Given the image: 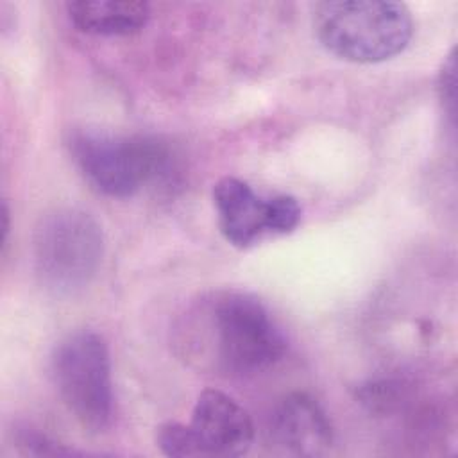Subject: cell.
Instances as JSON below:
<instances>
[{
  "mask_svg": "<svg viewBox=\"0 0 458 458\" xmlns=\"http://www.w3.org/2000/svg\"><path fill=\"white\" fill-rule=\"evenodd\" d=\"M213 200L222 236L240 249L267 234L290 233L301 220V206L293 197H261L236 177H222L213 188Z\"/></svg>",
  "mask_w": 458,
  "mask_h": 458,
  "instance_id": "8992f818",
  "label": "cell"
},
{
  "mask_svg": "<svg viewBox=\"0 0 458 458\" xmlns=\"http://www.w3.org/2000/svg\"><path fill=\"white\" fill-rule=\"evenodd\" d=\"M70 150L84 179L107 197L125 199L166 177L168 148L147 136H116L95 131L73 134Z\"/></svg>",
  "mask_w": 458,
  "mask_h": 458,
  "instance_id": "277c9868",
  "label": "cell"
},
{
  "mask_svg": "<svg viewBox=\"0 0 458 458\" xmlns=\"http://www.w3.org/2000/svg\"><path fill=\"white\" fill-rule=\"evenodd\" d=\"M66 11L79 30L95 36H131L150 18L148 4L138 0H75Z\"/></svg>",
  "mask_w": 458,
  "mask_h": 458,
  "instance_id": "9c48e42d",
  "label": "cell"
},
{
  "mask_svg": "<svg viewBox=\"0 0 458 458\" xmlns=\"http://www.w3.org/2000/svg\"><path fill=\"white\" fill-rule=\"evenodd\" d=\"M32 249L39 283L54 293L70 295L95 277L104 254V236L89 213L57 208L41 216Z\"/></svg>",
  "mask_w": 458,
  "mask_h": 458,
  "instance_id": "3957f363",
  "label": "cell"
},
{
  "mask_svg": "<svg viewBox=\"0 0 458 458\" xmlns=\"http://www.w3.org/2000/svg\"><path fill=\"white\" fill-rule=\"evenodd\" d=\"M313 14L315 32L324 48L351 63L392 59L408 47L413 34L411 14L399 2H322Z\"/></svg>",
  "mask_w": 458,
  "mask_h": 458,
  "instance_id": "7a4b0ae2",
  "label": "cell"
},
{
  "mask_svg": "<svg viewBox=\"0 0 458 458\" xmlns=\"http://www.w3.org/2000/svg\"><path fill=\"white\" fill-rule=\"evenodd\" d=\"M188 428L197 456H242L254 442L250 415L220 390H206L197 397Z\"/></svg>",
  "mask_w": 458,
  "mask_h": 458,
  "instance_id": "52a82bcc",
  "label": "cell"
},
{
  "mask_svg": "<svg viewBox=\"0 0 458 458\" xmlns=\"http://www.w3.org/2000/svg\"><path fill=\"white\" fill-rule=\"evenodd\" d=\"M268 437L281 453L293 456H322L333 445V428L326 411L304 392H293L276 406Z\"/></svg>",
  "mask_w": 458,
  "mask_h": 458,
  "instance_id": "ba28073f",
  "label": "cell"
},
{
  "mask_svg": "<svg viewBox=\"0 0 458 458\" xmlns=\"http://www.w3.org/2000/svg\"><path fill=\"white\" fill-rule=\"evenodd\" d=\"M456 93V64H454V52H451L438 73V95L444 104V109L451 118H454V95Z\"/></svg>",
  "mask_w": 458,
  "mask_h": 458,
  "instance_id": "8fae6325",
  "label": "cell"
},
{
  "mask_svg": "<svg viewBox=\"0 0 458 458\" xmlns=\"http://www.w3.org/2000/svg\"><path fill=\"white\" fill-rule=\"evenodd\" d=\"M184 347L225 376H252L279 361L286 340L268 310L243 292H218L202 301L186 326Z\"/></svg>",
  "mask_w": 458,
  "mask_h": 458,
  "instance_id": "6da1fadb",
  "label": "cell"
},
{
  "mask_svg": "<svg viewBox=\"0 0 458 458\" xmlns=\"http://www.w3.org/2000/svg\"><path fill=\"white\" fill-rule=\"evenodd\" d=\"M52 376L63 403L82 428L98 433L111 424V360L98 333L77 331L63 338L52 354Z\"/></svg>",
  "mask_w": 458,
  "mask_h": 458,
  "instance_id": "5b68a950",
  "label": "cell"
},
{
  "mask_svg": "<svg viewBox=\"0 0 458 458\" xmlns=\"http://www.w3.org/2000/svg\"><path fill=\"white\" fill-rule=\"evenodd\" d=\"M156 442L168 456H197V447L188 424L166 422L157 429Z\"/></svg>",
  "mask_w": 458,
  "mask_h": 458,
  "instance_id": "30bf717a",
  "label": "cell"
}]
</instances>
